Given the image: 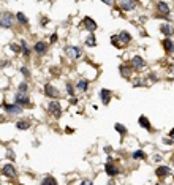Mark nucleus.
<instances>
[{
    "instance_id": "f704fd0d",
    "label": "nucleus",
    "mask_w": 174,
    "mask_h": 185,
    "mask_svg": "<svg viewBox=\"0 0 174 185\" xmlns=\"http://www.w3.org/2000/svg\"><path fill=\"white\" fill-rule=\"evenodd\" d=\"M57 41V33H54V35L51 37V43H55Z\"/></svg>"
},
{
    "instance_id": "7c9ffc66",
    "label": "nucleus",
    "mask_w": 174,
    "mask_h": 185,
    "mask_svg": "<svg viewBox=\"0 0 174 185\" xmlns=\"http://www.w3.org/2000/svg\"><path fill=\"white\" fill-rule=\"evenodd\" d=\"M111 41H113V44H116L117 48H120V44H119V40H117V35H114L113 38H111Z\"/></svg>"
},
{
    "instance_id": "58836bf2",
    "label": "nucleus",
    "mask_w": 174,
    "mask_h": 185,
    "mask_svg": "<svg viewBox=\"0 0 174 185\" xmlns=\"http://www.w3.org/2000/svg\"><path fill=\"white\" fill-rule=\"evenodd\" d=\"M173 163H174V157H173Z\"/></svg>"
},
{
    "instance_id": "f8f14e48",
    "label": "nucleus",
    "mask_w": 174,
    "mask_h": 185,
    "mask_svg": "<svg viewBox=\"0 0 174 185\" xmlns=\"http://www.w3.org/2000/svg\"><path fill=\"white\" fill-rule=\"evenodd\" d=\"M100 97H102L103 104H108V103L111 101V97H113V93H111L108 89H102V90H100Z\"/></svg>"
},
{
    "instance_id": "c9c22d12",
    "label": "nucleus",
    "mask_w": 174,
    "mask_h": 185,
    "mask_svg": "<svg viewBox=\"0 0 174 185\" xmlns=\"http://www.w3.org/2000/svg\"><path fill=\"white\" fill-rule=\"evenodd\" d=\"M154 160H155V161H160V160H161V157H160V155H155V157H154Z\"/></svg>"
},
{
    "instance_id": "9b49d317",
    "label": "nucleus",
    "mask_w": 174,
    "mask_h": 185,
    "mask_svg": "<svg viewBox=\"0 0 174 185\" xmlns=\"http://www.w3.org/2000/svg\"><path fill=\"white\" fill-rule=\"evenodd\" d=\"M155 174H157V177L165 179V177L170 176V168H166V166H158V168L155 169Z\"/></svg>"
},
{
    "instance_id": "a878e982",
    "label": "nucleus",
    "mask_w": 174,
    "mask_h": 185,
    "mask_svg": "<svg viewBox=\"0 0 174 185\" xmlns=\"http://www.w3.org/2000/svg\"><path fill=\"white\" fill-rule=\"evenodd\" d=\"M114 128H116V130L119 131L120 134H127V128L123 127V125H120V123H116V125H114Z\"/></svg>"
},
{
    "instance_id": "e433bc0d",
    "label": "nucleus",
    "mask_w": 174,
    "mask_h": 185,
    "mask_svg": "<svg viewBox=\"0 0 174 185\" xmlns=\"http://www.w3.org/2000/svg\"><path fill=\"white\" fill-rule=\"evenodd\" d=\"M46 22H48V19L43 18V19H41V25H46Z\"/></svg>"
},
{
    "instance_id": "7ed1b4c3",
    "label": "nucleus",
    "mask_w": 174,
    "mask_h": 185,
    "mask_svg": "<svg viewBox=\"0 0 174 185\" xmlns=\"http://www.w3.org/2000/svg\"><path fill=\"white\" fill-rule=\"evenodd\" d=\"M105 171H106V174L111 176V177H113V176H117V174L120 172L119 168H117L114 163H111V161H108V163H106V166H105Z\"/></svg>"
},
{
    "instance_id": "412c9836",
    "label": "nucleus",
    "mask_w": 174,
    "mask_h": 185,
    "mask_svg": "<svg viewBox=\"0 0 174 185\" xmlns=\"http://www.w3.org/2000/svg\"><path fill=\"white\" fill-rule=\"evenodd\" d=\"M163 46L166 49V52H173V49H174V43L170 40V38H166V40L163 41Z\"/></svg>"
},
{
    "instance_id": "ddd939ff",
    "label": "nucleus",
    "mask_w": 174,
    "mask_h": 185,
    "mask_svg": "<svg viewBox=\"0 0 174 185\" xmlns=\"http://www.w3.org/2000/svg\"><path fill=\"white\" fill-rule=\"evenodd\" d=\"M65 52L68 54L71 59H79L81 57V49L79 48H66Z\"/></svg>"
},
{
    "instance_id": "b1692460",
    "label": "nucleus",
    "mask_w": 174,
    "mask_h": 185,
    "mask_svg": "<svg viewBox=\"0 0 174 185\" xmlns=\"http://www.w3.org/2000/svg\"><path fill=\"white\" fill-rule=\"evenodd\" d=\"M120 73H122V76H130V73H131V70H130V66H125V65H122L120 66Z\"/></svg>"
},
{
    "instance_id": "5701e85b",
    "label": "nucleus",
    "mask_w": 174,
    "mask_h": 185,
    "mask_svg": "<svg viewBox=\"0 0 174 185\" xmlns=\"http://www.w3.org/2000/svg\"><path fill=\"white\" fill-rule=\"evenodd\" d=\"M16 127H18V130H27L30 125H29V122H25V120H21L16 123Z\"/></svg>"
},
{
    "instance_id": "6e6552de",
    "label": "nucleus",
    "mask_w": 174,
    "mask_h": 185,
    "mask_svg": "<svg viewBox=\"0 0 174 185\" xmlns=\"http://www.w3.org/2000/svg\"><path fill=\"white\" fill-rule=\"evenodd\" d=\"M5 111H7L8 114H21L22 106H19V104H5Z\"/></svg>"
},
{
    "instance_id": "1a4fd4ad",
    "label": "nucleus",
    "mask_w": 174,
    "mask_h": 185,
    "mask_svg": "<svg viewBox=\"0 0 174 185\" xmlns=\"http://www.w3.org/2000/svg\"><path fill=\"white\" fill-rule=\"evenodd\" d=\"M44 93H46L48 97H51V98L59 97V90L54 86H51V84H46V86H44Z\"/></svg>"
},
{
    "instance_id": "72a5a7b5",
    "label": "nucleus",
    "mask_w": 174,
    "mask_h": 185,
    "mask_svg": "<svg viewBox=\"0 0 174 185\" xmlns=\"http://www.w3.org/2000/svg\"><path fill=\"white\" fill-rule=\"evenodd\" d=\"M82 185H92V181H89V179H84V181H82Z\"/></svg>"
},
{
    "instance_id": "4c0bfd02",
    "label": "nucleus",
    "mask_w": 174,
    "mask_h": 185,
    "mask_svg": "<svg viewBox=\"0 0 174 185\" xmlns=\"http://www.w3.org/2000/svg\"><path fill=\"white\" fill-rule=\"evenodd\" d=\"M170 138H173V139H174V128H173V130L170 131Z\"/></svg>"
},
{
    "instance_id": "0eeeda50",
    "label": "nucleus",
    "mask_w": 174,
    "mask_h": 185,
    "mask_svg": "<svg viewBox=\"0 0 174 185\" xmlns=\"http://www.w3.org/2000/svg\"><path fill=\"white\" fill-rule=\"evenodd\" d=\"M14 100H16V104H19V106H22V104H29V97H27L25 93H22V92H18L14 95Z\"/></svg>"
},
{
    "instance_id": "cd10ccee",
    "label": "nucleus",
    "mask_w": 174,
    "mask_h": 185,
    "mask_svg": "<svg viewBox=\"0 0 174 185\" xmlns=\"http://www.w3.org/2000/svg\"><path fill=\"white\" fill-rule=\"evenodd\" d=\"M21 49H22V52H24V55H29V54H30V51H29V48H27L25 41H22V44H21Z\"/></svg>"
},
{
    "instance_id": "f257e3e1",
    "label": "nucleus",
    "mask_w": 174,
    "mask_h": 185,
    "mask_svg": "<svg viewBox=\"0 0 174 185\" xmlns=\"http://www.w3.org/2000/svg\"><path fill=\"white\" fill-rule=\"evenodd\" d=\"M13 14L10 13V11H3V13H0V25L5 27V29H8V27L13 25Z\"/></svg>"
},
{
    "instance_id": "6ab92c4d",
    "label": "nucleus",
    "mask_w": 174,
    "mask_h": 185,
    "mask_svg": "<svg viewBox=\"0 0 174 185\" xmlns=\"http://www.w3.org/2000/svg\"><path fill=\"white\" fill-rule=\"evenodd\" d=\"M160 29H161V32H163V35H166V37H171L173 33H174V29H173L170 24H163Z\"/></svg>"
},
{
    "instance_id": "a211bd4d",
    "label": "nucleus",
    "mask_w": 174,
    "mask_h": 185,
    "mask_svg": "<svg viewBox=\"0 0 174 185\" xmlns=\"http://www.w3.org/2000/svg\"><path fill=\"white\" fill-rule=\"evenodd\" d=\"M87 87H89V81L87 79H81V81H78V84H76V89L79 92H86Z\"/></svg>"
},
{
    "instance_id": "f03ea898",
    "label": "nucleus",
    "mask_w": 174,
    "mask_h": 185,
    "mask_svg": "<svg viewBox=\"0 0 174 185\" xmlns=\"http://www.w3.org/2000/svg\"><path fill=\"white\" fill-rule=\"evenodd\" d=\"M48 111H49L52 116L59 117L60 113H62V106H60V103L57 101V100H52V101H49V104H48Z\"/></svg>"
},
{
    "instance_id": "c756f323",
    "label": "nucleus",
    "mask_w": 174,
    "mask_h": 185,
    "mask_svg": "<svg viewBox=\"0 0 174 185\" xmlns=\"http://www.w3.org/2000/svg\"><path fill=\"white\" fill-rule=\"evenodd\" d=\"M27 89H29V87H27V84H25V82H22V84H19V92H22V93H25V92H27Z\"/></svg>"
},
{
    "instance_id": "39448f33",
    "label": "nucleus",
    "mask_w": 174,
    "mask_h": 185,
    "mask_svg": "<svg viewBox=\"0 0 174 185\" xmlns=\"http://www.w3.org/2000/svg\"><path fill=\"white\" fill-rule=\"evenodd\" d=\"M82 24H84V27H86L87 30H90V32H95L98 29V25H97V22H95L92 18H84V21H82Z\"/></svg>"
},
{
    "instance_id": "4468645a",
    "label": "nucleus",
    "mask_w": 174,
    "mask_h": 185,
    "mask_svg": "<svg viewBox=\"0 0 174 185\" xmlns=\"http://www.w3.org/2000/svg\"><path fill=\"white\" fill-rule=\"evenodd\" d=\"M120 8L123 11H131L136 8V2H131V0H125V2H120Z\"/></svg>"
},
{
    "instance_id": "c85d7f7f",
    "label": "nucleus",
    "mask_w": 174,
    "mask_h": 185,
    "mask_svg": "<svg viewBox=\"0 0 174 185\" xmlns=\"http://www.w3.org/2000/svg\"><path fill=\"white\" fill-rule=\"evenodd\" d=\"M66 92L70 93V97H71V98L75 97V90H73V86H71V84H66Z\"/></svg>"
},
{
    "instance_id": "bb28decb",
    "label": "nucleus",
    "mask_w": 174,
    "mask_h": 185,
    "mask_svg": "<svg viewBox=\"0 0 174 185\" xmlns=\"http://www.w3.org/2000/svg\"><path fill=\"white\" fill-rule=\"evenodd\" d=\"M86 44H87V46H95V37L93 35H89L87 40H86Z\"/></svg>"
},
{
    "instance_id": "20e7f679",
    "label": "nucleus",
    "mask_w": 174,
    "mask_h": 185,
    "mask_svg": "<svg viewBox=\"0 0 174 185\" xmlns=\"http://www.w3.org/2000/svg\"><path fill=\"white\" fill-rule=\"evenodd\" d=\"M2 172L7 177H10V179H14L16 177V171H14V168H13V165L11 163H7L3 168H2Z\"/></svg>"
},
{
    "instance_id": "9d476101",
    "label": "nucleus",
    "mask_w": 174,
    "mask_h": 185,
    "mask_svg": "<svg viewBox=\"0 0 174 185\" xmlns=\"http://www.w3.org/2000/svg\"><path fill=\"white\" fill-rule=\"evenodd\" d=\"M117 40H119V44H127L131 41V35L128 32H120L119 35H117Z\"/></svg>"
},
{
    "instance_id": "393cba45",
    "label": "nucleus",
    "mask_w": 174,
    "mask_h": 185,
    "mask_svg": "<svg viewBox=\"0 0 174 185\" xmlns=\"http://www.w3.org/2000/svg\"><path fill=\"white\" fill-rule=\"evenodd\" d=\"M16 18H18V21L21 22V24H27V18H25L24 13H21V11H19V13L16 14Z\"/></svg>"
},
{
    "instance_id": "2eb2a0df",
    "label": "nucleus",
    "mask_w": 174,
    "mask_h": 185,
    "mask_svg": "<svg viewBox=\"0 0 174 185\" xmlns=\"http://www.w3.org/2000/svg\"><path fill=\"white\" fill-rule=\"evenodd\" d=\"M139 125H141L143 128H146L147 131H154V128L150 127V122L147 120V117H146V116H141V117H139Z\"/></svg>"
},
{
    "instance_id": "4be33fe9",
    "label": "nucleus",
    "mask_w": 174,
    "mask_h": 185,
    "mask_svg": "<svg viewBox=\"0 0 174 185\" xmlns=\"http://www.w3.org/2000/svg\"><path fill=\"white\" fill-rule=\"evenodd\" d=\"M131 157H133L134 160H138V158H139V160H144V158H146V154L143 152V150H136V152H133Z\"/></svg>"
},
{
    "instance_id": "aec40b11",
    "label": "nucleus",
    "mask_w": 174,
    "mask_h": 185,
    "mask_svg": "<svg viewBox=\"0 0 174 185\" xmlns=\"http://www.w3.org/2000/svg\"><path fill=\"white\" fill-rule=\"evenodd\" d=\"M41 185H57V182H55V179L52 176H46L41 181Z\"/></svg>"
},
{
    "instance_id": "473e14b6",
    "label": "nucleus",
    "mask_w": 174,
    "mask_h": 185,
    "mask_svg": "<svg viewBox=\"0 0 174 185\" xmlns=\"http://www.w3.org/2000/svg\"><path fill=\"white\" fill-rule=\"evenodd\" d=\"M11 49H13V52H19V51H21L19 46H18V44H14V43L11 44Z\"/></svg>"
},
{
    "instance_id": "ea45409f",
    "label": "nucleus",
    "mask_w": 174,
    "mask_h": 185,
    "mask_svg": "<svg viewBox=\"0 0 174 185\" xmlns=\"http://www.w3.org/2000/svg\"><path fill=\"white\" fill-rule=\"evenodd\" d=\"M157 185H161V184H157Z\"/></svg>"
},
{
    "instance_id": "f3484780",
    "label": "nucleus",
    "mask_w": 174,
    "mask_h": 185,
    "mask_svg": "<svg viewBox=\"0 0 174 185\" xmlns=\"http://www.w3.org/2000/svg\"><path fill=\"white\" fill-rule=\"evenodd\" d=\"M157 8H158V11H160L161 14H165V16L170 14V8H168V3H165V2H158V3H157Z\"/></svg>"
},
{
    "instance_id": "423d86ee",
    "label": "nucleus",
    "mask_w": 174,
    "mask_h": 185,
    "mask_svg": "<svg viewBox=\"0 0 174 185\" xmlns=\"http://www.w3.org/2000/svg\"><path fill=\"white\" fill-rule=\"evenodd\" d=\"M33 51H35L37 54L43 55L44 52L48 51V43H46V41H38V43H35V46H33Z\"/></svg>"
},
{
    "instance_id": "2f4dec72",
    "label": "nucleus",
    "mask_w": 174,
    "mask_h": 185,
    "mask_svg": "<svg viewBox=\"0 0 174 185\" xmlns=\"http://www.w3.org/2000/svg\"><path fill=\"white\" fill-rule=\"evenodd\" d=\"M21 73H22V75H24L25 78H29V76H30V75H29V70H27L25 66H22V68H21Z\"/></svg>"
},
{
    "instance_id": "dca6fc26",
    "label": "nucleus",
    "mask_w": 174,
    "mask_h": 185,
    "mask_svg": "<svg viewBox=\"0 0 174 185\" xmlns=\"http://www.w3.org/2000/svg\"><path fill=\"white\" fill-rule=\"evenodd\" d=\"M131 65L134 66V68L141 70L143 66H144V60H143V57H139V55H134V57L131 59Z\"/></svg>"
},
{
    "instance_id": "a19ab883",
    "label": "nucleus",
    "mask_w": 174,
    "mask_h": 185,
    "mask_svg": "<svg viewBox=\"0 0 174 185\" xmlns=\"http://www.w3.org/2000/svg\"><path fill=\"white\" fill-rule=\"evenodd\" d=\"M108 185H111V184H108Z\"/></svg>"
}]
</instances>
